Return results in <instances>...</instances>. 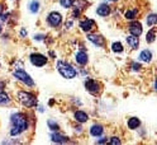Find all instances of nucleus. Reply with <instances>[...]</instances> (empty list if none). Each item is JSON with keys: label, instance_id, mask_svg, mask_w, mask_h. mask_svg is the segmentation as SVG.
Segmentation results:
<instances>
[{"label": "nucleus", "instance_id": "15", "mask_svg": "<svg viewBox=\"0 0 157 145\" xmlns=\"http://www.w3.org/2000/svg\"><path fill=\"white\" fill-rule=\"evenodd\" d=\"M103 132H104V129L101 125H94L90 129V134L93 136H100V135H103Z\"/></svg>", "mask_w": 157, "mask_h": 145}, {"label": "nucleus", "instance_id": "6", "mask_svg": "<svg viewBox=\"0 0 157 145\" xmlns=\"http://www.w3.org/2000/svg\"><path fill=\"white\" fill-rule=\"evenodd\" d=\"M85 88L89 91L91 94H98L100 92V84H99V82H96V80L87 79L85 82Z\"/></svg>", "mask_w": 157, "mask_h": 145}, {"label": "nucleus", "instance_id": "4", "mask_svg": "<svg viewBox=\"0 0 157 145\" xmlns=\"http://www.w3.org/2000/svg\"><path fill=\"white\" fill-rule=\"evenodd\" d=\"M14 76L17 79H19L21 82H23L25 85H28V87H33L34 85V82L32 80V78L29 76L24 70H22V69H19V70H15L14 71Z\"/></svg>", "mask_w": 157, "mask_h": 145}, {"label": "nucleus", "instance_id": "14", "mask_svg": "<svg viewBox=\"0 0 157 145\" xmlns=\"http://www.w3.org/2000/svg\"><path fill=\"white\" fill-rule=\"evenodd\" d=\"M74 117H75V120L77 122H80V123H84V122H86L87 120H89V116H87L85 112H82V111H76L75 115H74Z\"/></svg>", "mask_w": 157, "mask_h": 145}, {"label": "nucleus", "instance_id": "29", "mask_svg": "<svg viewBox=\"0 0 157 145\" xmlns=\"http://www.w3.org/2000/svg\"><path fill=\"white\" fill-rule=\"evenodd\" d=\"M98 143H99V144H103V143H106V138H103L101 140H98Z\"/></svg>", "mask_w": 157, "mask_h": 145}, {"label": "nucleus", "instance_id": "26", "mask_svg": "<svg viewBox=\"0 0 157 145\" xmlns=\"http://www.w3.org/2000/svg\"><path fill=\"white\" fill-rule=\"evenodd\" d=\"M48 126H50V129H51L52 131H57V130H58V125H57L56 122H53L52 120L48 121Z\"/></svg>", "mask_w": 157, "mask_h": 145}, {"label": "nucleus", "instance_id": "32", "mask_svg": "<svg viewBox=\"0 0 157 145\" xmlns=\"http://www.w3.org/2000/svg\"><path fill=\"white\" fill-rule=\"evenodd\" d=\"M2 31H3V27H2V24H0V33H2Z\"/></svg>", "mask_w": 157, "mask_h": 145}, {"label": "nucleus", "instance_id": "13", "mask_svg": "<svg viewBox=\"0 0 157 145\" xmlns=\"http://www.w3.org/2000/svg\"><path fill=\"white\" fill-rule=\"evenodd\" d=\"M109 13H110V8L106 4H101L96 9V14L100 15V17H106V15H109Z\"/></svg>", "mask_w": 157, "mask_h": 145}, {"label": "nucleus", "instance_id": "10", "mask_svg": "<svg viewBox=\"0 0 157 145\" xmlns=\"http://www.w3.org/2000/svg\"><path fill=\"white\" fill-rule=\"evenodd\" d=\"M75 61L80 65H86L87 64V54L85 51H78L75 55Z\"/></svg>", "mask_w": 157, "mask_h": 145}, {"label": "nucleus", "instance_id": "20", "mask_svg": "<svg viewBox=\"0 0 157 145\" xmlns=\"http://www.w3.org/2000/svg\"><path fill=\"white\" fill-rule=\"evenodd\" d=\"M155 40H156V31L152 28V30H151L148 33H147V36H146V41L148 42V43H152V42H155Z\"/></svg>", "mask_w": 157, "mask_h": 145}, {"label": "nucleus", "instance_id": "28", "mask_svg": "<svg viewBox=\"0 0 157 145\" xmlns=\"http://www.w3.org/2000/svg\"><path fill=\"white\" fill-rule=\"evenodd\" d=\"M132 67H133V70H140L141 65H140V64H137V62H133V64H132Z\"/></svg>", "mask_w": 157, "mask_h": 145}, {"label": "nucleus", "instance_id": "33", "mask_svg": "<svg viewBox=\"0 0 157 145\" xmlns=\"http://www.w3.org/2000/svg\"><path fill=\"white\" fill-rule=\"evenodd\" d=\"M110 2H117V0H110Z\"/></svg>", "mask_w": 157, "mask_h": 145}, {"label": "nucleus", "instance_id": "24", "mask_svg": "<svg viewBox=\"0 0 157 145\" xmlns=\"http://www.w3.org/2000/svg\"><path fill=\"white\" fill-rule=\"evenodd\" d=\"M156 22H157V15H156V14H151V15L147 17V24H148L150 27L155 26Z\"/></svg>", "mask_w": 157, "mask_h": 145}, {"label": "nucleus", "instance_id": "19", "mask_svg": "<svg viewBox=\"0 0 157 145\" xmlns=\"http://www.w3.org/2000/svg\"><path fill=\"white\" fill-rule=\"evenodd\" d=\"M137 14H138V10L137 9H129V10H127L125 13H124V17H125V19H134L136 17H137Z\"/></svg>", "mask_w": 157, "mask_h": 145}, {"label": "nucleus", "instance_id": "22", "mask_svg": "<svg viewBox=\"0 0 157 145\" xmlns=\"http://www.w3.org/2000/svg\"><path fill=\"white\" fill-rule=\"evenodd\" d=\"M29 10H31L32 13H37L39 10V2H37V0H33V2L29 4Z\"/></svg>", "mask_w": 157, "mask_h": 145}, {"label": "nucleus", "instance_id": "2", "mask_svg": "<svg viewBox=\"0 0 157 145\" xmlns=\"http://www.w3.org/2000/svg\"><path fill=\"white\" fill-rule=\"evenodd\" d=\"M57 70L66 79H72V78H75L76 74H77V71L74 69L70 64L63 62V61H58L57 62Z\"/></svg>", "mask_w": 157, "mask_h": 145}, {"label": "nucleus", "instance_id": "8", "mask_svg": "<svg viewBox=\"0 0 157 145\" xmlns=\"http://www.w3.org/2000/svg\"><path fill=\"white\" fill-rule=\"evenodd\" d=\"M80 27L84 32H90L93 28L95 27V22L93 19H84V21L80 22Z\"/></svg>", "mask_w": 157, "mask_h": 145}, {"label": "nucleus", "instance_id": "16", "mask_svg": "<svg viewBox=\"0 0 157 145\" xmlns=\"http://www.w3.org/2000/svg\"><path fill=\"white\" fill-rule=\"evenodd\" d=\"M152 59V54L150 50H143L141 54H140V60L143 61V62H150Z\"/></svg>", "mask_w": 157, "mask_h": 145}, {"label": "nucleus", "instance_id": "5", "mask_svg": "<svg viewBox=\"0 0 157 145\" xmlns=\"http://www.w3.org/2000/svg\"><path fill=\"white\" fill-rule=\"evenodd\" d=\"M47 22L51 27H57V26H60L61 22H62V15L58 12H52V13H50V15L47 17Z\"/></svg>", "mask_w": 157, "mask_h": 145}, {"label": "nucleus", "instance_id": "3", "mask_svg": "<svg viewBox=\"0 0 157 145\" xmlns=\"http://www.w3.org/2000/svg\"><path fill=\"white\" fill-rule=\"evenodd\" d=\"M18 101L21 102L24 107H36L37 106V99H36V97L32 94V93H29V92H18Z\"/></svg>", "mask_w": 157, "mask_h": 145}, {"label": "nucleus", "instance_id": "30", "mask_svg": "<svg viewBox=\"0 0 157 145\" xmlns=\"http://www.w3.org/2000/svg\"><path fill=\"white\" fill-rule=\"evenodd\" d=\"M3 10H4V6H3V4H0V15L3 14Z\"/></svg>", "mask_w": 157, "mask_h": 145}, {"label": "nucleus", "instance_id": "21", "mask_svg": "<svg viewBox=\"0 0 157 145\" xmlns=\"http://www.w3.org/2000/svg\"><path fill=\"white\" fill-rule=\"evenodd\" d=\"M9 102H10V99H9V95L5 92H0V104L4 106V104H8Z\"/></svg>", "mask_w": 157, "mask_h": 145}, {"label": "nucleus", "instance_id": "23", "mask_svg": "<svg viewBox=\"0 0 157 145\" xmlns=\"http://www.w3.org/2000/svg\"><path fill=\"white\" fill-rule=\"evenodd\" d=\"M112 50H113L114 52L119 54V52H123L124 48H123V45H122L121 42H114V43L112 45Z\"/></svg>", "mask_w": 157, "mask_h": 145}, {"label": "nucleus", "instance_id": "27", "mask_svg": "<svg viewBox=\"0 0 157 145\" xmlns=\"http://www.w3.org/2000/svg\"><path fill=\"white\" fill-rule=\"evenodd\" d=\"M110 144H113V145H115V144H121V140H119V138H112L110 139Z\"/></svg>", "mask_w": 157, "mask_h": 145}, {"label": "nucleus", "instance_id": "7", "mask_svg": "<svg viewBox=\"0 0 157 145\" xmlns=\"http://www.w3.org/2000/svg\"><path fill=\"white\" fill-rule=\"evenodd\" d=\"M31 62L36 66H43L47 64V57L41 54H32L31 55Z\"/></svg>", "mask_w": 157, "mask_h": 145}, {"label": "nucleus", "instance_id": "17", "mask_svg": "<svg viewBox=\"0 0 157 145\" xmlns=\"http://www.w3.org/2000/svg\"><path fill=\"white\" fill-rule=\"evenodd\" d=\"M51 138H52V141H53V143H60V144L67 143V138L63 136V135H61V134H58V132L52 134V135H51Z\"/></svg>", "mask_w": 157, "mask_h": 145}, {"label": "nucleus", "instance_id": "9", "mask_svg": "<svg viewBox=\"0 0 157 145\" xmlns=\"http://www.w3.org/2000/svg\"><path fill=\"white\" fill-rule=\"evenodd\" d=\"M128 30H129V32H131L133 36L138 37V36L142 33V26H141L140 22H133V23H131V26H129Z\"/></svg>", "mask_w": 157, "mask_h": 145}, {"label": "nucleus", "instance_id": "1", "mask_svg": "<svg viewBox=\"0 0 157 145\" xmlns=\"http://www.w3.org/2000/svg\"><path fill=\"white\" fill-rule=\"evenodd\" d=\"M12 122V129H10V135L12 136H17V135L24 132L28 129V120L23 113H14L10 119Z\"/></svg>", "mask_w": 157, "mask_h": 145}, {"label": "nucleus", "instance_id": "18", "mask_svg": "<svg viewBox=\"0 0 157 145\" xmlns=\"http://www.w3.org/2000/svg\"><path fill=\"white\" fill-rule=\"evenodd\" d=\"M141 125V122H140V120L137 119V117H132V119H129V121H128V127L129 129H132V130H134V129H137Z\"/></svg>", "mask_w": 157, "mask_h": 145}, {"label": "nucleus", "instance_id": "31", "mask_svg": "<svg viewBox=\"0 0 157 145\" xmlns=\"http://www.w3.org/2000/svg\"><path fill=\"white\" fill-rule=\"evenodd\" d=\"M21 34H22V37H24V36H27V31H25V30H22V32H21Z\"/></svg>", "mask_w": 157, "mask_h": 145}, {"label": "nucleus", "instance_id": "12", "mask_svg": "<svg viewBox=\"0 0 157 145\" xmlns=\"http://www.w3.org/2000/svg\"><path fill=\"white\" fill-rule=\"evenodd\" d=\"M125 41H127V43H128L133 50H136V48H138V46H140V40H138V37L137 36H128V37H125Z\"/></svg>", "mask_w": 157, "mask_h": 145}, {"label": "nucleus", "instance_id": "11", "mask_svg": "<svg viewBox=\"0 0 157 145\" xmlns=\"http://www.w3.org/2000/svg\"><path fill=\"white\" fill-rule=\"evenodd\" d=\"M87 40L95 43L96 46H100V47L104 46V37H101L100 34H89L87 36Z\"/></svg>", "mask_w": 157, "mask_h": 145}, {"label": "nucleus", "instance_id": "25", "mask_svg": "<svg viewBox=\"0 0 157 145\" xmlns=\"http://www.w3.org/2000/svg\"><path fill=\"white\" fill-rule=\"evenodd\" d=\"M60 3L63 8H71L72 6V3H74V0H60Z\"/></svg>", "mask_w": 157, "mask_h": 145}]
</instances>
